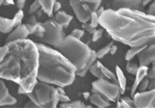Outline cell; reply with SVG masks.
Returning a JSON list of instances; mask_svg holds the SVG:
<instances>
[{
  "label": "cell",
  "mask_w": 155,
  "mask_h": 108,
  "mask_svg": "<svg viewBox=\"0 0 155 108\" xmlns=\"http://www.w3.org/2000/svg\"><path fill=\"white\" fill-rule=\"evenodd\" d=\"M99 25L113 40L130 47L143 46L155 41V17L141 10L104 9Z\"/></svg>",
  "instance_id": "6da1fadb"
},
{
  "label": "cell",
  "mask_w": 155,
  "mask_h": 108,
  "mask_svg": "<svg viewBox=\"0 0 155 108\" xmlns=\"http://www.w3.org/2000/svg\"><path fill=\"white\" fill-rule=\"evenodd\" d=\"M37 67L38 50L32 40H14L0 46V79L16 83L25 94L37 81Z\"/></svg>",
  "instance_id": "7a4b0ae2"
},
{
  "label": "cell",
  "mask_w": 155,
  "mask_h": 108,
  "mask_svg": "<svg viewBox=\"0 0 155 108\" xmlns=\"http://www.w3.org/2000/svg\"><path fill=\"white\" fill-rule=\"evenodd\" d=\"M37 80L61 87L72 84L77 76L74 65L54 48L44 43H37Z\"/></svg>",
  "instance_id": "3957f363"
},
{
  "label": "cell",
  "mask_w": 155,
  "mask_h": 108,
  "mask_svg": "<svg viewBox=\"0 0 155 108\" xmlns=\"http://www.w3.org/2000/svg\"><path fill=\"white\" fill-rule=\"evenodd\" d=\"M54 48L74 65L77 72L85 68L92 50L85 43L71 35L65 36Z\"/></svg>",
  "instance_id": "277c9868"
},
{
  "label": "cell",
  "mask_w": 155,
  "mask_h": 108,
  "mask_svg": "<svg viewBox=\"0 0 155 108\" xmlns=\"http://www.w3.org/2000/svg\"><path fill=\"white\" fill-rule=\"evenodd\" d=\"M32 100L37 107H57L59 97L57 89L51 84L37 81L30 92L24 94Z\"/></svg>",
  "instance_id": "5b68a950"
},
{
  "label": "cell",
  "mask_w": 155,
  "mask_h": 108,
  "mask_svg": "<svg viewBox=\"0 0 155 108\" xmlns=\"http://www.w3.org/2000/svg\"><path fill=\"white\" fill-rule=\"evenodd\" d=\"M92 92L98 93L109 102H116L120 97L118 84L105 79H97L92 83Z\"/></svg>",
  "instance_id": "8992f818"
},
{
  "label": "cell",
  "mask_w": 155,
  "mask_h": 108,
  "mask_svg": "<svg viewBox=\"0 0 155 108\" xmlns=\"http://www.w3.org/2000/svg\"><path fill=\"white\" fill-rule=\"evenodd\" d=\"M43 26L44 27V33L41 40L44 44L54 47L65 37L63 27L54 19H48L43 23Z\"/></svg>",
  "instance_id": "52a82bcc"
},
{
  "label": "cell",
  "mask_w": 155,
  "mask_h": 108,
  "mask_svg": "<svg viewBox=\"0 0 155 108\" xmlns=\"http://www.w3.org/2000/svg\"><path fill=\"white\" fill-rule=\"evenodd\" d=\"M133 104L137 108L154 107L155 106V90L150 89L148 91H137L133 95Z\"/></svg>",
  "instance_id": "ba28073f"
},
{
  "label": "cell",
  "mask_w": 155,
  "mask_h": 108,
  "mask_svg": "<svg viewBox=\"0 0 155 108\" xmlns=\"http://www.w3.org/2000/svg\"><path fill=\"white\" fill-rule=\"evenodd\" d=\"M139 61V66H150L152 63L155 62V44L154 43L146 46L137 55Z\"/></svg>",
  "instance_id": "9c48e42d"
},
{
  "label": "cell",
  "mask_w": 155,
  "mask_h": 108,
  "mask_svg": "<svg viewBox=\"0 0 155 108\" xmlns=\"http://www.w3.org/2000/svg\"><path fill=\"white\" fill-rule=\"evenodd\" d=\"M112 9H130L141 10L144 7L143 0H113L111 3Z\"/></svg>",
  "instance_id": "30bf717a"
},
{
  "label": "cell",
  "mask_w": 155,
  "mask_h": 108,
  "mask_svg": "<svg viewBox=\"0 0 155 108\" xmlns=\"http://www.w3.org/2000/svg\"><path fill=\"white\" fill-rule=\"evenodd\" d=\"M69 2L78 21L81 23H88L91 14L85 10L84 5L79 0H69Z\"/></svg>",
  "instance_id": "8fae6325"
},
{
  "label": "cell",
  "mask_w": 155,
  "mask_h": 108,
  "mask_svg": "<svg viewBox=\"0 0 155 108\" xmlns=\"http://www.w3.org/2000/svg\"><path fill=\"white\" fill-rule=\"evenodd\" d=\"M30 33L27 30V26L25 24H19L14 27V29L8 34V37L5 40V43L14 41V40H25L28 38Z\"/></svg>",
  "instance_id": "7c38bea8"
},
{
  "label": "cell",
  "mask_w": 155,
  "mask_h": 108,
  "mask_svg": "<svg viewBox=\"0 0 155 108\" xmlns=\"http://www.w3.org/2000/svg\"><path fill=\"white\" fill-rule=\"evenodd\" d=\"M16 103V99L10 95L5 84L0 79V106H11Z\"/></svg>",
  "instance_id": "4fadbf2b"
},
{
  "label": "cell",
  "mask_w": 155,
  "mask_h": 108,
  "mask_svg": "<svg viewBox=\"0 0 155 108\" xmlns=\"http://www.w3.org/2000/svg\"><path fill=\"white\" fill-rule=\"evenodd\" d=\"M148 69H149V66H139L137 71L136 73L135 76V80L134 81V84H133L132 88H131L130 91V96L133 97L134 94H135L137 91V87L139 86L140 83L143 80L144 77H147V74Z\"/></svg>",
  "instance_id": "5bb4252c"
},
{
  "label": "cell",
  "mask_w": 155,
  "mask_h": 108,
  "mask_svg": "<svg viewBox=\"0 0 155 108\" xmlns=\"http://www.w3.org/2000/svg\"><path fill=\"white\" fill-rule=\"evenodd\" d=\"M88 100L92 104L95 105L97 107L99 108L109 107V106H111V103L106 100L105 98L102 97L100 94H99L98 93L93 92L92 94H90Z\"/></svg>",
  "instance_id": "9a60e30c"
},
{
  "label": "cell",
  "mask_w": 155,
  "mask_h": 108,
  "mask_svg": "<svg viewBox=\"0 0 155 108\" xmlns=\"http://www.w3.org/2000/svg\"><path fill=\"white\" fill-rule=\"evenodd\" d=\"M73 17L71 15L68 14L64 11H57L54 15V20L60 24L63 28H67L68 25L70 24Z\"/></svg>",
  "instance_id": "2e32d148"
},
{
  "label": "cell",
  "mask_w": 155,
  "mask_h": 108,
  "mask_svg": "<svg viewBox=\"0 0 155 108\" xmlns=\"http://www.w3.org/2000/svg\"><path fill=\"white\" fill-rule=\"evenodd\" d=\"M26 26H27V30H28L30 35H34L36 37H39L41 39L44 36V27L43 26V23H36L34 24H30V23H27Z\"/></svg>",
  "instance_id": "e0dca14e"
},
{
  "label": "cell",
  "mask_w": 155,
  "mask_h": 108,
  "mask_svg": "<svg viewBox=\"0 0 155 108\" xmlns=\"http://www.w3.org/2000/svg\"><path fill=\"white\" fill-rule=\"evenodd\" d=\"M14 27L16 26H15L13 19L0 16V33L9 34L14 29Z\"/></svg>",
  "instance_id": "ac0fdd59"
},
{
  "label": "cell",
  "mask_w": 155,
  "mask_h": 108,
  "mask_svg": "<svg viewBox=\"0 0 155 108\" xmlns=\"http://www.w3.org/2000/svg\"><path fill=\"white\" fill-rule=\"evenodd\" d=\"M116 77L117 79V84L120 87V94H124L127 90V78L124 76V72L120 66H116Z\"/></svg>",
  "instance_id": "d6986e66"
},
{
  "label": "cell",
  "mask_w": 155,
  "mask_h": 108,
  "mask_svg": "<svg viewBox=\"0 0 155 108\" xmlns=\"http://www.w3.org/2000/svg\"><path fill=\"white\" fill-rule=\"evenodd\" d=\"M97 63H98V65H99V68H100L101 73H102V79H105V80H107L109 81H111V82L117 84V79H116V74L113 73L110 70H109L107 67H106L101 62L97 60Z\"/></svg>",
  "instance_id": "ffe728a7"
},
{
  "label": "cell",
  "mask_w": 155,
  "mask_h": 108,
  "mask_svg": "<svg viewBox=\"0 0 155 108\" xmlns=\"http://www.w3.org/2000/svg\"><path fill=\"white\" fill-rule=\"evenodd\" d=\"M57 0H38L41 8L48 16H52L54 13V5Z\"/></svg>",
  "instance_id": "44dd1931"
},
{
  "label": "cell",
  "mask_w": 155,
  "mask_h": 108,
  "mask_svg": "<svg viewBox=\"0 0 155 108\" xmlns=\"http://www.w3.org/2000/svg\"><path fill=\"white\" fill-rule=\"evenodd\" d=\"M79 1L83 4L85 10L91 14L100 6L102 0H79Z\"/></svg>",
  "instance_id": "7402d4cb"
},
{
  "label": "cell",
  "mask_w": 155,
  "mask_h": 108,
  "mask_svg": "<svg viewBox=\"0 0 155 108\" xmlns=\"http://www.w3.org/2000/svg\"><path fill=\"white\" fill-rule=\"evenodd\" d=\"M96 60H97L96 51L92 50V53H91V56H90L88 61L87 62L85 67L82 70H81V71L76 72V75L79 76V77H85V76L86 75V73L88 72V70H89V68L91 67V66H92V65L96 61Z\"/></svg>",
  "instance_id": "603a6c76"
},
{
  "label": "cell",
  "mask_w": 155,
  "mask_h": 108,
  "mask_svg": "<svg viewBox=\"0 0 155 108\" xmlns=\"http://www.w3.org/2000/svg\"><path fill=\"white\" fill-rule=\"evenodd\" d=\"M61 107L63 108H83V107H92L91 105H85L83 103L82 101L80 100H77L69 101L67 103H61L60 104Z\"/></svg>",
  "instance_id": "cb8c5ba5"
},
{
  "label": "cell",
  "mask_w": 155,
  "mask_h": 108,
  "mask_svg": "<svg viewBox=\"0 0 155 108\" xmlns=\"http://www.w3.org/2000/svg\"><path fill=\"white\" fill-rule=\"evenodd\" d=\"M146 46H134L130 47V49H128L125 55V59L127 61H130L133 60L134 58L135 57L142 49L144 48Z\"/></svg>",
  "instance_id": "d4e9b609"
},
{
  "label": "cell",
  "mask_w": 155,
  "mask_h": 108,
  "mask_svg": "<svg viewBox=\"0 0 155 108\" xmlns=\"http://www.w3.org/2000/svg\"><path fill=\"white\" fill-rule=\"evenodd\" d=\"M114 43L113 41L112 42H109V43L106 44L105 46H103L102 48H101L99 50H98L96 52V56H97V59H102V58L104 57L105 56H106L108 53L109 52V50H110V48L113 46V44Z\"/></svg>",
  "instance_id": "484cf974"
},
{
  "label": "cell",
  "mask_w": 155,
  "mask_h": 108,
  "mask_svg": "<svg viewBox=\"0 0 155 108\" xmlns=\"http://www.w3.org/2000/svg\"><path fill=\"white\" fill-rule=\"evenodd\" d=\"M116 106L117 107H132L134 106L133 104V100L130 97H123L121 99H119L116 101Z\"/></svg>",
  "instance_id": "4316f807"
},
{
  "label": "cell",
  "mask_w": 155,
  "mask_h": 108,
  "mask_svg": "<svg viewBox=\"0 0 155 108\" xmlns=\"http://www.w3.org/2000/svg\"><path fill=\"white\" fill-rule=\"evenodd\" d=\"M88 72L92 73V75L97 79H102V73H101L100 68H99L98 63H97V60L93 63V64L91 66V67L88 70Z\"/></svg>",
  "instance_id": "83f0119b"
},
{
  "label": "cell",
  "mask_w": 155,
  "mask_h": 108,
  "mask_svg": "<svg viewBox=\"0 0 155 108\" xmlns=\"http://www.w3.org/2000/svg\"><path fill=\"white\" fill-rule=\"evenodd\" d=\"M138 68H139V64H137L136 62H133L132 60L127 61V66H126V70L128 73H130L131 75H135Z\"/></svg>",
  "instance_id": "f1b7e54d"
},
{
  "label": "cell",
  "mask_w": 155,
  "mask_h": 108,
  "mask_svg": "<svg viewBox=\"0 0 155 108\" xmlns=\"http://www.w3.org/2000/svg\"><path fill=\"white\" fill-rule=\"evenodd\" d=\"M150 86V79L148 77H144L143 80L140 83L139 86L137 87V90L139 92H142V91H145L148 88V87Z\"/></svg>",
  "instance_id": "f546056e"
},
{
  "label": "cell",
  "mask_w": 155,
  "mask_h": 108,
  "mask_svg": "<svg viewBox=\"0 0 155 108\" xmlns=\"http://www.w3.org/2000/svg\"><path fill=\"white\" fill-rule=\"evenodd\" d=\"M23 16H24V14H23V11L22 9H19L17 11L15 16H13L12 19H13V22H14L15 26H18L19 24H20L22 22V19H23Z\"/></svg>",
  "instance_id": "4dcf8cb0"
},
{
  "label": "cell",
  "mask_w": 155,
  "mask_h": 108,
  "mask_svg": "<svg viewBox=\"0 0 155 108\" xmlns=\"http://www.w3.org/2000/svg\"><path fill=\"white\" fill-rule=\"evenodd\" d=\"M98 19H99V17H98L97 14L95 13V12H93L91 13L89 21H88V23H89L90 26H92V27L95 28V27H97V26H98V25H99V21H98Z\"/></svg>",
  "instance_id": "1f68e13d"
},
{
  "label": "cell",
  "mask_w": 155,
  "mask_h": 108,
  "mask_svg": "<svg viewBox=\"0 0 155 108\" xmlns=\"http://www.w3.org/2000/svg\"><path fill=\"white\" fill-rule=\"evenodd\" d=\"M41 9V5L39 4L38 0H34V2L30 5V9H29V14H34L37 12L39 9Z\"/></svg>",
  "instance_id": "d6a6232c"
},
{
  "label": "cell",
  "mask_w": 155,
  "mask_h": 108,
  "mask_svg": "<svg viewBox=\"0 0 155 108\" xmlns=\"http://www.w3.org/2000/svg\"><path fill=\"white\" fill-rule=\"evenodd\" d=\"M103 29H100V30H94L92 34V41L93 42H97L99 39H101V37H102V34H103Z\"/></svg>",
  "instance_id": "836d02e7"
},
{
  "label": "cell",
  "mask_w": 155,
  "mask_h": 108,
  "mask_svg": "<svg viewBox=\"0 0 155 108\" xmlns=\"http://www.w3.org/2000/svg\"><path fill=\"white\" fill-rule=\"evenodd\" d=\"M84 33H85V31H84L83 30H80V29H74V30H73L71 32L70 35L72 36V37H74V38L80 40V39L84 36Z\"/></svg>",
  "instance_id": "e575fe53"
},
{
  "label": "cell",
  "mask_w": 155,
  "mask_h": 108,
  "mask_svg": "<svg viewBox=\"0 0 155 108\" xmlns=\"http://www.w3.org/2000/svg\"><path fill=\"white\" fill-rule=\"evenodd\" d=\"M155 62L152 63V66L151 68L148 69L147 74V77L150 79V80H153V79H155V66H154Z\"/></svg>",
  "instance_id": "d590c367"
},
{
  "label": "cell",
  "mask_w": 155,
  "mask_h": 108,
  "mask_svg": "<svg viewBox=\"0 0 155 108\" xmlns=\"http://www.w3.org/2000/svg\"><path fill=\"white\" fill-rule=\"evenodd\" d=\"M58 97H59V102H61V103H67V102L71 100L70 97H68V96L66 95V94H58Z\"/></svg>",
  "instance_id": "8d00e7d4"
},
{
  "label": "cell",
  "mask_w": 155,
  "mask_h": 108,
  "mask_svg": "<svg viewBox=\"0 0 155 108\" xmlns=\"http://www.w3.org/2000/svg\"><path fill=\"white\" fill-rule=\"evenodd\" d=\"M27 0H16V7L19 9H23Z\"/></svg>",
  "instance_id": "74e56055"
},
{
  "label": "cell",
  "mask_w": 155,
  "mask_h": 108,
  "mask_svg": "<svg viewBox=\"0 0 155 108\" xmlns=\"http://www.w3.org/2000/svg\"><path fill=\"white\" fill-rule=\"evenodd\" d=\"M154 7H155L154 3H153V2H152V3L150 5V8H149V10H148V14L153 15V16H154V11H155Z\"/></svg>",
  "instance_id": "f35d334b"
},
{
  "label": "cell",
  "mask_w": 155,
  "mask_h": 108,
  "mask_svg": "<svg viewBox=\"0 0 155 108\" xmlns=\"http://www.w3.org/2000/svg\"><path fill=\"white\" fill-rule=\"evenodd\" d=\"M117 49H118V47H117V46L115 45V44L113 43V46H111V48H110V50H109V53H110L111 55H114V54L116 52V51H117Z\"/></svg>",
  "instance_id": "ab89813d"
},
{
  "label": "cell",
  "mask_w": 155,
  "mask_h": 108,
  "mask_svg": "<svg viewBox=\"0 0 155 108\" xmlns=\"http://www.w3.org/2000/svg\"><path fill=\"white\" fill-rule=\"evenodd\" d=\"M24 106L25 107H37V105H36L33 101L30 100H29V101L25 104Z\"/></svg>",
  "instance_id": "60d3db41"
},
{
  "label": "cell",
  "mask_w": 155,
  "mask_h": 108,
  "mask_svg": "<svg viewBox=\"0 0 155 108\" xmlns=\"http://www.w3.org/2000/svg\"><path fill=\"white\" fill-rule=\"evenodd\" d=\"M61 7V5L60 2H57L54 3V12H57L60 9V8Z\"/></svg>",
  "instance_id": "b9f144b4"
},
{
  "label": "cell",
  "mask_w": 155,
  "mask_h": 108,
  "mask_svg": "<svg viewBox=\"0 0 155 108\" xmlns=\"http://www.w3.org/2000/svg\"><path fill=\"white\" fill-rule=\"evenodd\" d=\"M90 93L89 92H84L83 93V97H84V98H85V100H88V97H89L90 96Z\"/></svg>",
  "instance_id": "7bdbcfd3"
},
{
  "label": "cell",
  "mask_w": 155,
  "mask_h": 108,
  "mask_svg": "<svg viewBox=\"0 0 155 108\" xmlns=\"http://www.w3.org/2000/svg\"><path fill=\"white\" fill-rule=\"evenodd\" d=\"M5 2H6V0H0V6L2 5H3L5 3Z\"/></svg>",
  "instance_id": "ee69618b"
}]
</instances>
